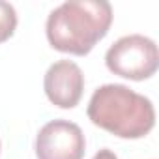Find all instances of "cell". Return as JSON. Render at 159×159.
I'll return each mask as SVG.
<instances>
[{
    "mask_svg": "<svg viewBox=\"0 0 159 159\" xmlns=\"http://www.w3.org/2000/svg\"><path fill=\"white\" fill-rule=\"evenodd\" d=\"M43 88L52 105L60 109H73L79 105L84 92L83 69L71 60H58L47 69Z\"/></svg>",
    "mask_w": 159,
    "mask_h": 159,
    "instance_id": "obj_5",
    "label": "cell"
},
{
    "mask_svg": "<svg viewBox=\"0 0 159 159\" xmlns=\"http://www.w3.org/2000/svg\"><path fill=\"white\" fill-rule=\"evenodd\" d=\"M112 25V6L105 0H67L47 17V39L52 49L77 56L88 54Z\"/></svg>",
    "mask_w": 159,
    "mask_h": 159,
    "instance_id": "obj_1",
    "label": "cell"
},
{
    "mask_svg": "<svg viewBox=\"0 0 159 159\" xmlns=\"http://www.w3.org/2000/svg\"><path fill=\"white\" fill-rule=\"evenodd\" d=\"M92 159H118V155L112 152V150H109V148H103V150H99Z\"/></svg>",
    "mask_w": 159,
    "mask_h": 159,
    "instance_id": "obj_7",
    "label": "cell"
},
{
    "mask_svg": "<svg viewBox=\"0 0 159 159\" xmlns=\"http://www.w3.org/2000/svg\"><path fill=\"white\" fill-rule=\"evenodd\" d=\"M86 112L94 125L120 139H142L155 125L152 101L125 84L99 86L92 94Z\"/></svg>",
    "mask_w": 159,
    "mask_h": 159,
    "instance_id": "obj_2",
    "label": "cell"
},
{
    "mask_svg": "<svg viewBox=\"0 0 159 159\" xmlns=\"http://www.w3.org/2000/svg\"><path fill=\"white\" fill-rule=\"evenodd\" d=\"M17 28V11L10 2L0 0V43L8 41Z\"/></svg>",
    "mask_w": 159,
    "mask_h": 159,
    "instance_id": "obj_6",
    "label": "cell"
},
{
    "mask_svg": "<svg viewBox=\"0 0 159 159\" xmlns=\"http://www.w3.org/2000/svg\"><path fill=\"white\" fill-rule=\"evenodd\" d=\"M105 64L109 71L129 81L150 79L159 67V52L153 39L142 34H129L114 41L107 54Z\"/></svg>",
    "mask_w": 159,
    "mask_h": 159,
    "instance_id": "obj_3",
    "label": "cell"
},
{
    "mask_svg": "<svg viewBox=\"0 0 159 159\" xmlns=\"http://www.w3.org/2000/svg\"><path fill=\"white\" fill-rule=\"evenodd\" d=\"M84 152V133L69 120H52L36 137L38 159H83Z\"/></svg>",
    "mask_w": 159,
    "mask_h": 159,
    "instance_id": "obj_4",
    "label": "cell"
}]
</instances>
